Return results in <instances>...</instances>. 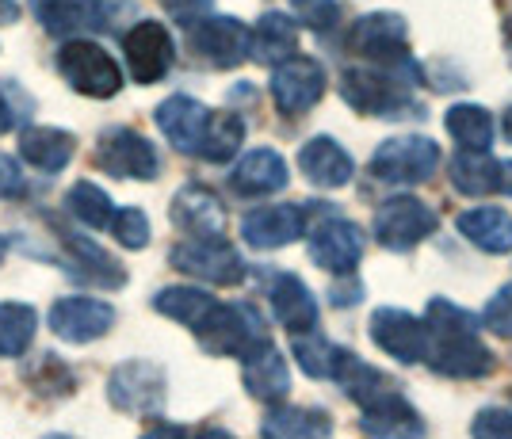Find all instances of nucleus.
Segmentation results:
<instances>
[{"label": "nucleus", "mask_w": 512, "mask_h": 439, "mask_svg": "<svg viewBox=\"0 0 512 439\" xmlns=\"http://www.w3.org/2000/svg\"><path fill=\"white\" fill-rule=\"evenodd\" d=\"M12 123H16V115H12V107H8L4 92H0V134H4V130H12Z\"/></svg>", "instance_id": "46"}, {"label": "nucleus", "mask_w": 512, "mask_h": 439, "mask_svg": "<svg viewBox=\"0 0 512 439\" xmlns=\"http://www.w3.org/2000/svg\"><path fill=\"white\" fill-rule=\"evenodd\" d=\"M409 81H421V73L409 69H344L341 96L363 115H383V119H406L409 107L421 111V104L409 96Z\"/></svg>", "instance_id": "2"}, {"label": "nucleus", "mask_w": 512, "mask_h": 439, "mask_svg": "<svg viewBox=\"0 0 512 439\" xmlns=\"http://www.w3.org/2000/svg\"><path fill=\"white\" fill-rule=\"evenodd\" d=\"M115 306L104 298H85V294H73L62 298L54 310H50V329L54 336H62L69 344H88V340H100L111 333L115 325Z\"/></svg>", "instance_id": "15"}, {"label": "nucleus", "mask_w": 512, "mask_h": 439, "mask_svg": "<svg viewBox=\"0 0 512 439\" xmlns=\"http://www.w3.org/2000/svg\"><path fill=\"white\" fill-rule=\"evenodd\" d=\"M371 340L398 363H425L428 356V325L398 306H383L371 314Z\"/></svg>", "instance_id": "14"}, {"label": "nucleus", "mask_w": 512, "mask_h": 439, "mask_svg": "<svg viewBox=\"0 0 512 439\" xmlns=\"http://www.w3.org/2000/svg\"><path fill=\"white\" fill-rule=\"evenodd\" d=\"M123 54H127L130 77L138 84H153L172 69L176 46H172V35L157 20H138L123 35Z\"/></svg>", "instance_id": "13"}, {"label": "nucleus", "mask_w": 512, "mask_h": 439, "mask_svg": "<svg viewBox=\"0 0 512 439\" xmlns=\"http://www.w3.org/2000/svg\"><path fill=\"white\" fill-rule=\"evenodd\" d=\"M329 302H333V306H341V310H344V306H360V302H363V283L352 272H344V279L333 287V294H329Z\"/></svg>", "instance_id": "42"}, {"label": "nucleus", "mask_w": 512, "mask_h": 439, "mask_svg": "<svg viewBox=\"0 0 512 439\" xmlns=\"http://www.w3.org/2000/svg\"><path fill=\"white\" fill-rule=\"evenodd\" d=\"M65 207H69V214H73L81 226H88V230H107V226H111V214H115L107 191L96 188L92 180L73 184L69 195H65Z\"/></svg>", "instance_id": "38"}, {"label": "nucleus", "mask_w": 512, "mask_h": 439, "mask_svg": "<svg viewBox=\"0 0 512 439\" xmlns=\"http://www.w3.org/2000/svg\"><path fill=\"white\" fill-rule=\"evenodd\" d=\"M165 371L150 359H130L123 367H115L107 378V398L123 413L138 417H161L165 413Z\"/></svg>", "instance_id": "9"}, {"label": "nucleus", "mask_w": 512, "mask_h": 439, "mask_svg": "<svg viewBox=\"0 0 512 439\" xmlns=\"http://www.w3.org/2000/svg\"><path fill=\"white\" fill-rule=\"evenodd\" d=\"M65 249H69L73 275H81L92 287H123V283H127V268H123L107 249H100L92 237L65 233Z\"/></svg>", "instance_id": "25"}, {"label": "nucleus", "mask_w": 512, "mask_h": 439, "mask_svg": "<svg viewBox=\"0 0 512 439\" xmlns=\"http://www.w3.org/2000/svg\"><path fill=\"white\" fill-rule=\"evenodd\" d=\"M497 191L512 199V161H497Z\"/></svg>", "instance_id": "45"}, {"label": "nucleus", "mask_w": 512, "mask_h": 439, "mask_svg": "<svg viewBox=\"0 0 512 439\" xmlns=\"http://www.w3.org/2000/svg\"><path fill=\"white\" fill-rule=\"evenodd\" d=\"M444 153L425 134H402V138H386L383 146L371 153V176L383 184L413 188L425 184L428 176L440 168Z\"/></svg>", "instance_id": "4"}, {"label": "nucleus", "mask_w": 512, "mask_h": 439, "mask_svg": "<svg viewBox=\"0 0 512 439\" xmlns=\"http://www.w3.org/2000/svg\"><path fill=\"white\" fill-rule=\"evenodd\" d=\"M192 54H199L214 69H234L249 58V27L234 16H203L188 31Z\"/></svg>", "instance_id": "12"}, {"label": "nucleus", "mask_w": 512, "mask_h": 439, "mask_svg": "<svg viewBox=\"0 0 512 439\" xmlns=\"http://www.w3.org/2000/svg\"><path fill=\"white\" fill-rule=\"evenodd\" d=\"M428 356L425 363L444 378H486L493 352L478 340V317L448 298L428 302Z\"/></svg>", "instance_id": "1"}, {"label": "nucleus", "mask_w": 512, "mask_h": 439, "mask_svg": "<svg viewBox=\"0 0 512 439\" xmlns=\"http://www.w3.org/2000/svg\"><path fill=\"white\" fill-rule=\"evenodd\" d=\"M203 352L211 356H245L256 340H268V329L253 306H222L214 302L211 314L195 325Z\"/></svg>", "instance_id": "7"}, {"label": "nucleus", "mask_w": 512, "mask_h": 439, "mask_svg": "<svg viewBox=\"0 0 512 439\" xmlns=\"http://www.w3.org/2000/svg\"><path fill=\"white\" fill-rule=\"evenodd\" d=\"M214 298L207 291H195V287H165V291L153 298V310L157 314L172 317V321H180V325H188L195 329L203 317L211 314Z\"/></svg>", "instance_id": "36"}, {"label": "nucleus", "mask_w": 512, "mask_h": 439, "mask_svg": "<svg viewBox=\"0 0 512 439\" xmlns=\"http://www.w3.org/2000/svg\"><path fill=\"white\" fill-rule=\"evenodd\" d=\"M58 73L65 77V84L81 96L92 100H111L123 88V69L115 65V58L107 54L104 46L88 39H69L58 50Z\"/></svg>", "instance_id": "5"}, {"label": "nucleus", "mask_w": 512, "mask_h": 439, "mask_svg": "<svg viewBox=\"0 0 512 439\" xmlns=\"http://www.w3.org/2000/svg\"><path fill=\"white\" fill-rule=\"evenodd\" d=\"M172 222L192 237H211V233L226 230V207L218 203V195L203 184H188L176 191L172 199Z\"/></svg>", "instance_id": "22"}, {"label": "nucleus", "mask_w": 512, "mask_h": 439, "mask_svg": "<svg viewBox=\"0 0 512 439\" xmlns=\"http://www.w3.org/2000/svg\"><path fill=\"white\" fill-rule=\"evenodd\" d=\"M39 317L23 302H0V356H23L35 340Z\"/></svg>", "instance_id": "37"}, {"label": "nucleus", "mask_w": 512, "mask_h": 439, "mask_svg": "<svg viewBox=\"0 0 512 439\" xmlns=\"http://www.w3.org/2000/svg\"><path fill=\"white\" fill-rule=\"evenodd\" d=\"M360 424L367 436H425V420L417 417V409L402 398V390L363 405Z\"/></svg>", "instance_id": "26"}, {"label": "nucleus", "mask_w": 512, "mask_h": 439, "mask_svg": "<svg viewBox=\"0 0 512 439\" xmlns=\"http://www.w3.org/2000/svg\"><path fill=\"white\" fill-rule=\"evenodd\" d=\"M241 378H245V390L256 401H268L276 405L291 394V371H287V359L279 352L272 340H256L253 348L241 356Z\"/></svg>", "instance_id": "16"}, {"label": "nucleus", "mask_w": 512, "mask_h": 439, "mask_svg": "<svg viewBox=\"0 0 512 439\" xmlns=\"http://www.w3.org/2000/svg\"><path fill=\"white\" fill-rule=\"evenodd\" d=\"M474 436H512V413L509 409H482L474 424H470Z\"/></svg>", "instance_id": "41"}, {"label": "nucleus", "mask_w": 512, "mask_h": 439, "mask_svg": "<svg viewBox=\"0 0 512 439\" xmlns=\"http://www.w3.org/2000/svg\"><path fill=\"white\" fill-rule=\"evenodd\" d=\"M169 260L176 272L195 275V279L214 283V287H237V283L245 279V260H241V252H237L222 233L180 241V245L169 252Z\"/></svg>", "instance_id": "6"}, {"label": "nucleus", "mask_w": 512, "mask_h": 439, "mask_svg": "<svg viewBox=\"0 0 512 439\" xmlns=\"http://www.w3.org/2000/svg\"><path fill=\"white\" fill-rule=\"evenodd\" d=\"M299 168L314 188H344L352 180V172H356L348 149L341 142H333L329 134H318V138H310L299 149Z\"/></svg>", "instance_id": "21"}, {"label": "nucleus", "mask_w": 512, "mask_h": 439, "mask_svg": "<svg viewBox=\"0 0 512 439\" xmlns=\"http://www.w3.org/2000/svg\"><path fill=\"white\" fill-rule=\"evenodd\" d=\"M455 230L482 252H512V214L501 207H474L455 218Z\"/></svg>", "instance_id": "27"}, {"label": "nucleus", "mask_w": 512, "mask_h": 439, "mask_svg": "<svg viewBox=\"0 0 512 439\" xmlns=\"http://www.w3.org/2000/svg\"><path fill=\"white\" fill-rule=\"evenodd\" d=\"M440 226V218H436V210L421 203V199H413V195H394V199H386L383 207L375 210V218H371V230H375V241L390 252H409L417 249L425 237H432Z\"/></svg>", "instance_id": "8"}, {"label": "nucleus", "mask_w": 512, "mask_h": 439, "mask_svg": "<svg viewBox=\"0 0 512 439\" xmlns=\"http://www.w3.org/2000/svg\"><path fill=\"white\" fill-rule=\"evenodd\" d=\"M448 176L455 191H463L470 199L497 191V161L486 157V149H459L448 161Z\"/></svg>", "instance_id": "31"}, {"label": "nucleus", "mask_w": 512, "mask_h": 439, "mask_svg": "<svg viewBox=\"0 0 512 439\" xmlns=\"http://www.w3.org/2000/svg\"><path fill=\"white\" fill-rule=\"evenodd\" d=\"M291 352H295L299 367L310 378H333L348 348L333 344V340H325L318 329H310V333H295V344H291Z\"/></svg>", "instance_id": "33"}, {"label": "nucleus", "mask_w": 512, "mask_h": 439, "mask_svg": "<svg viewBox=\"0 0 512 439\" xmlns=\"http://www.w3.org/2000/svg\"><path fill=\"white\" fill-rule=\"evenodd\" d=\"M104 0H39L35 16L54 39H73L81 31H100L107 27Z\"/></svg>", "instance_id": "20"}, {"label": "nucleus", "mask_w": 512, "mask_h": 439, "mask_svg": "<svg viewBox=\"0 0 512 439\" xmlns=\"http://www.w3.org/2000/svg\"><path fill=\"white\" fill-rule=\"evenodd\" d=\"M12 191H20V172L8 157H0V199L12 195Z\"/></svg>", "instance_id": "44"}, {"label": "nucleus", "mask_w": 512, "mask_h": 439, "mask_svg": "<svg viewBox=\"0 0 512 439\" xmlns=\"http://www.w3.org/2000/svg\"><path fill=\"white\" fill-rule=\"evenodd\" d=\"M165 8H169L180 23H188V27H192L195 20H203V16L211 12V0H165Z\"/></svg>", "instance_id": "43"}, {"label": "nucleus", "mask_w": 512, "mask_h": 439, "mask_svg": "<svg viewBox=\"0 0 512 439\" xmlns=\"http://www.w3.org/2000/svg\"><path fill=\"white\" fill-rule=\"evenodd\" d=\"M107 230L115 233V241H119L123 249H146V245H150V218L138 207L115 210Z\"/></svg>", "instance_id": "39"}, {"label": "nucleus", "mask_w": 512, "mask_h": 439, "mask_svg": "<svg viewBox=\"0 0 512 439\" xmlns=\"http://www.w3.org/2000/svg\"><path fill=\"white\" fill-rule=\"evenodd\" d=\"M230 188L237 195H272L287 188V161L276 149H253L230 168Z\"/></svg>", "instance_id": "24"}, {"label": "nucleus", "mask_w": 512, "mask_h": 439, "mask_svg": "<svg viewBox=\"0 0 512 439\" xmlns=\"http://www.w3.org/2000/svg\"><path fill=\"white\" fill-rule=\"evenodd\" d=\"M490 333L505 336V340H512V283H505L501 291L493 294L490 302H486V310H482V317H478Z\"/></svg>", "instance_id": "40"}, {"label": "nucleus", "mask_w": 512, "mask_h": 439, "mask_svg": "<svg viewBox=\"0 0 512 439\" xmlns=\"http://www.w3.org/2000/svg\"><path fill=\"white\" fill-rule=\"evenodd\" d=\"M268 294H272L276 321L291 336L318 329V298L310 294V287L302 283L299 275H276L272 287H268Z\"/></svg>", "instance_id": "23"}, {"label": "nucleus", "mask_w": 512, "mask_h": 439, "mask_svg": "<svg viewBox=\"0 0 512 439\" xmlns=\"http://www.w3.org/2000/svg\"><path fill=\"white\" fill-rule=\"evenodd\" d=\"M337 382H341V390L348 398L356 401V405H371L375 398H383V394H394L398 390V382L383 371H375L371 363H363L360 356H352V352H344L341 367H337Z\"/></svg>", "instance_id": "30"}, {"label": "nucleus", "mask_w": 512, "mask_h": 439, "mask_svg": "<svg viewBox=\"0 0 512 439\" xmlns=\"http://www.w3.org/2000/svg\"><path fill=\"white\" fill-rule=\"evenodd\" d=\"M444 126H448V134L463 149H490L493 146V134H497V123H493V115L482 104H455V107H448V115H444Z\"/></svg>", "instance_id": "32"}, {"label": "nucleus", "mask_w": 512, "mask_h": 439, "mask_svg": "<svg viewBox=\"0 0 512 439\" xmlns=\"http://www.w3.org/2000/svg\"><path fill=\"white\" fill-rule=\"evenodd\" d=\"M264 436H329L333 432V420L325 409H272L264 428Z\"/></svg>", "instance_id": "35"}, {"label": "nucleus", "mask_w": 512, "mask_h": 439, "mask_svg": "<svg viewBox=\"0 0 512 439\" xmlns=\"http://www.w3.org/2000/svg\"><path fill=\"white\" fill-rule=\"evenodd\" d=\"M325 96V69L314 58L291 54L272 65V100L283 115H306Z\"/></svg>", "instance_id": "11"}, {"label": "nucleus", "mask_w": 512, "mask_h": 439, "mask_svg": "<svg viewBox=\"0 0 512 439\" xmlns=\"http://www.w3.org/2000/svg\"><path fill=\"white\" fill-rule=\"evenodd\" d=\"M348 50L383 69H409L417 73L409 54V27L398 12H367L348 27Z\"/></svg>", "instance_id": "3"}, {"label": "nucleus", "mask_w": 512, "mask_h": 439, "mask_svg": "<svg viewBox=\"0 0 512 439\" xmlns=\"http://www.w3.org/2000/svg\"><path fill=\"white\" fill-rule=\"evenodd\" d=\"M295 46H299V27L283 12H264L253 31H249V58L264 65H276L283 58H291Z\"/></svg>", "instance_id": "29"}, {"label": "nucleus", "mask_w": 512, "mask_h": 439, "mask_svg": "<svg viewBox=\"0 0 512 439\" xmlns=\"http://www.w3.org/2000/svg\"><path fill=\"white\" fill-rule=\"evenodd\" d=\"M96 165L119 176V180H157L161 157L153 149L150 138H142L130 126H111L104 130L100 146H96Z\"/></svg>", "instance_id": "10"}, {"label": "nucleus", "mask_w": 512, "mask_h": 439, "mask_svg": "<svg viewBox=\"0 0 512 439\" xmlns=\"http://www.w3.org/2000/svg\"><path fill=\"white\" fill-rule=\"evenodd\" d=\"M501 134H505V142H512V107L501 115Z\"/></svg>", "instance_id": "47"}, {"label": "nucleus", "mask_w": 512, "mask_h": 439, "mask_svg": "<svg viewBox=\"0 0 512 439\" xmlns=\"http://www.w3.org/2000/svg\"><path fill=\"white\" fill-rule=\"evenodd\" d=\"M207 119H211V111L199 100H192V96H169L165 104L157 107V126L165 130L172 149L192 153V157H199L203 134H207Z\"/></svg>", "instance_id": "19"}, {"label": "nucleus", "mask_w": 512, "mask_h": 439, "mask_svg": "<svg viewBox=\"0 0 512 439\" xmlns=\"http://www.w3.org/2000/svg\"><path fill=\"white\" fill-rule=\"evenodd\" d=\"M241 138H245V123L237 119L234 111H218V115L207 119V134H203L199 157L214 161V165H226L237 149H241Z\"/></svg>", "instance_id": "34"}, {"label": "nucleus", "mask_w": 512, "mask_h": 439, "mask_svg": "<svg viewBox=\"0 0 512 439\" xmlns=\"http://www.w3.org/2000/svg\"><path fill=\"white\" fill-rule=\"evenodd\" d=\"M4 249H8V245H4V237H0V260H4Z\"/></svg>", "instance_id": "48"}, {"label": "nucleus", "mask_w": 512, "mask_h": 439, "mask_svg": "<svg viewBox=\"0 0 512 439\" xmlns=\"http://www.w3.org/2000/svg\"><path fill=\"white\" fill-rule=\"evenodd\" d=\"M306 233V214L302 207L276 203V207H256L241 218V237L253 249H283L291 241H299Z\"/></svg>", "instance_id": "18"}, {"label": "nucleus", "mask_w": 512, "mask_h": 439, "mask_svg": "<svg viewBox=\"0 0 512 439\" xmlns=\"http://www.w3.org/2000/svg\"><path fill=\"white\" fill-rule=\"evenodd\" d=\"M73 134L58 126H27L20 138V157L39 172H62L73 161Z\"/></svg>", "instance_id": "28"}, {"label": "nucleus", "mask_w": 512, "mask_h": 439, "mask_svg": "<svg viewBox=\"0 0 512 439\" xmlns=\"http://www.w3.org/2000/svg\"><path fill=\"white\" fill-rule=\"evenodd\" d=\"M360 256H363V233L352 222H344V218H329V222H321L318 230L310 233V260L318 268H325V272L333 275L356 272Z\"/></svg>", "instance_id": "17"}]
</instances>
